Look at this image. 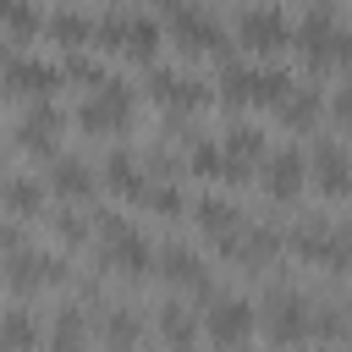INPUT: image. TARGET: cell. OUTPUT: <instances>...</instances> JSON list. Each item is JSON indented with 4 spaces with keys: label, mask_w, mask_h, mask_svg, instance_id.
<instances>
[{
    "label": "cell",
    "mask_w": 352,
    "mask_h": 352,
    "mask_svg": "<svg viewBox=\"0 0 352 352\" xmlns=\"http://www.w3.org/2000/svg\"><path fill=\"white\" fill-rule=\"evenodd\" d=\"M94 44L104 55H121V60H138V66H154L160 60V44H165V22L154 11H132V6H110L99 11V33Z\"/></svg>",
    "instance_id": "1"
},
{
    "label": "cell",
    "mask_w": 352,
    "mask_h": 352,
    "mask_svg": "<svg viewBox=\"0 0 352 352\" xmlns=\"http://www.w3.org/2000/svg\"><path fill=\"white\" fill-rule=\"evenodd\" d=\"M94 248H99V270L116 275V280H148L154 258H160V248L116 209H99V242Z\"/></svg>",
    "instance_id": "2"
},
{
    "label": "cell",
    "mask_w": 352,
    "mask_h": 352,
    "mask_svg": "<svg viewBox=\"0 0 352 352\" xmlns=\"http://www.w3.org/2000/svg\"><path fill=\"white\" fill-rule=\"evenodd\" d=\"M0 264H6V292L11 297H44V292H55V286H72V253L66 248H44V242H28V248H16V253H0Z\"/></svg>",
    "instance_id": "3"
},
{
    "label": "cell",
    "mask_w": 352,
    "mask_h": 352,
    "mask_svg": "<svg viewBox=\"0 0 352 352\" xmlns=\"http://www.w3.org/2000/svg\"><path fill=\"white\" fill-rule=\"evenodd\" d=\"M286 88H292V72H280V66H264V60H220V82H214V94H220V104H231V110H258V104H280L286 99Z\"/></svg>",
    "instance_id": "4"
},
{
    "label": "cell",
    "mask_w": 352,
    "mask_h": 352,
    "mask_svg": "<svg viewBox=\"0 0 352 352\" xmlns=\"http://www.w3.org/2000/svg\"><path fill=\"white\" fill-rule=\"evenodd\" d=\"M198 314H204V336H209L220 352H242V346L264 330L258 302H253V297H242V292H209Z\"/></svg>",
    "instance_id": "5"
},
{
    "label": "cell",
    "mask_w": 352,
    "mask_h": 352,
    "mask_svg": "<svg viewBox=\"0 0 352 352\" xmlns=\"http://www.w3.org/2000/svg\"><path fill=\"white\" fill-rule=\"evenodd\" d=\"M132 110H138L132 82H126V77H110V82H99V88H88V94L77 99L72 121H77L88 138H116V132L132 126Z\"/></svg>",
    "instance_id": "6"
},
{
    "label": "cell",
    "mask_w": 352,
    "mask_h": 352,
    "mask_svg": "<svg viewBox=\"0 0 352 352\" xmlns=\"http://www.w3.org/2000/svg\"><path fill=\"white\" fill-rule=\"evenodd\" d=\"M258 319H264V336L275 346H308L314 341V297L302 286H270L258 302Z\"/></svg>",
    "instance_id": "7"
},
{
    "label": "cell",
    "mask_w": 352,
    "mask_h": 352,
    "mask_svg": "<svg viewBox=\"0 0 352 352\" xmlns=\"http://www.w3.org/2000/svg\"><path fill=\"white\" fill-rule=\"evenodd\" d=\"M160 22H165V38H170L182 55H209V60L226 55V28H220V16L204 11L198 0H176Z\"/></svg>",
    "instance_id": "8"
},
{
    "label": "cell",
    "mask_w": 352,
    "mask_h": 352,
    "mask_svg": "<svg viewBox=\"0 0 352 352\" xmlns=\"http://www.w3.org/2000/svg\"><path fill=\"white\" fill-rule=\"evenodd\" d=\"M60 82H66V66L60 60H44L38 50H11V60H6V94H11V104L55 99Z\"/></svg>",
    "instance_id": "9"
},
{
    "label": "cell",
    "mask_w": 352,
    "mask_h": 352,
    "mask_svg": "<svg viewBox=\"0 0 352 352\" xmlns=\"http://www.w3.org/2000/svg\"><path fill=\"white\" fill-rule=\"evenodd\" d=\"M292 16L280 11V6H242L236 11V44L248 50V55H280L286 44H292Z\"/></svg>",
    "instance_id": "10"
},
{
    "label": "cell",
    "mask_w": 352,
    "mask_h": 352,
    "mask_svg": "<svg viewBox=\"0 0 352 352\" xmlns=\"http://www.w3.org/2000/svg\"><path fill=\"white\" fill-rule=\"evenodd\" d=\"M148 94L170 110V116H198V110H209L220 94L204 82V77H192V72H176V66H148Z\"/></svg>",
    "instance_id": "11"
},
{
    "label": "cell",
    "mask_w": 352,
    "mask_h": 352,
    "mask_svg": "<svg viewBox=\"0 0 352 352\" xmlns=\"http://www.w3.org/2000/svg\"><path fill=\"white\" fill-rule=\"evenodd\" d=\"M258 182H264V198H275V204H297V198H302V187L314 182L308 154H302L297 143L270 148V154H264V165H258Z\"/></svg>",
    "instance_id": "12"
},
{
    "label": "cell",
    "mask_w": 352,
    "mask_h": 352,
    "mask_svg": "<svg viewBox=\"0 0 352 352\" xmlns=\"http://www.w3.org/2000/svg\"><path fill=\"white\" fill-rule=\"evenodd\" d=\"M88 341H99V314L77 297L55 302L44 324V352H88Z\"/></svg>",
    "instance_id": "13"
},
{
    "label": "cell",
    "mask_w": 352,
    "mask_h": 352,
    "mask_svg": "<svg viewBox=\"0 0 352 352\" xmlns=\"http://www.w3.org/2000/svg\"><path fill=\"white\" fill-rule=\"evenodd\" d=\"M154 275H160L170 292H192V297H209V292H214V275H209L204 253H198V248H187V242H160Z\"/></svg>",
    "instance_id": "14"
},
{
    "label": "cell",
    "mask_w": 352,
    "mask_h": 352,
    "mask_svg": "<svg viewBox=\"0 0 352 352\" xmlns=\"http://www.w3.org/2000/svg\"><path fill=\"white\" fill-rule=\"evenodd\" d=\"M99 182H104V192H110V198H132V204H143V192H148L154 170H148V160H143L138 148L116 143V148L99 160Z\"/></svg>",
    "instance_id": "15"
},
{
    "label": "cell",
    "mask_w": 352,
    "mask_h": 352,
    "mask_svg": "<svg viewBox=\"0 0 352 352\" xmlns=\"http://www.w3.org/2000/svg\"><path fill=\"white\" fill-rule=\"evenodd\" d=\"M38 170H44V182H50V198H55V204H88L94 187H104V182H99V165H88L82 154H55V160L38 165Z\"/></svg>",
    "instance_id": "16"
},
{
    "label": "cell",
    "mask_w": 352,
    "mask_h": 352,
    "mask_svg": "<svg viewBox=\"0 0 352 352\" xmlns=\"http://www.w3.org/2000/svg\"><path fill=\"white\" fill-rule=\"evenodd\" d=\"M308 170H314V187L324 198H352V148L341 138H314Z\"/></svg>",
    "instance_id": "17"
},
{
    "label": "cell",
    "mask_w": 352,
    "mask_h": 352,
    "mask_svg": "<svg viewBox=\"0 0 352 352\" xmlns=\"http://www.w3.org/2000/svg\"><path fill=\"white\" fill-rule=\"evenodd\" d=\"M50 182H44V170H22V165H11L6 170V187H0V204H6V214L11 220H44L50 214Z\"/></svg>",
    "instance_id": "18"
},
{
    "label": "cell",
    "mask_w": 352,
    "mask_h": 352,
    "mask_svg": "<svg viewBox=\"0 0 352 352\" xmlns=\"http://www.w3.org/2000/svg\"><path fill=\"white\" fill-rule=\"evenodd\" d=\"M154 336H160V346L165 352H192L198 341H204V314L198 308H187L176 292L154 308Z\"/></svg>",
    "instance_id": "19"
},
{
    "label": "cell",
    "mask_w": 352,
    "mask_h": 352,
    "mask_svg": "<svg viewBox=\"0 0 352 352\" xmlns=\"http://www.w3.org/2000/svg\"><path fill=\"white\" fill-rule=\"evenodd\" d=\"M44 231H50L55 248L82 253L88 242H99V214H88V204H55V209L44 214Z\"/></svg>",
    "instance_id": "20"
},
{
    "label": "cell",
    "mask_w": 352,
    "mask_h": 352,
    "mask_svg": "<svg viewBox=\"0 0 352 352\" xmlns=\"http://www.w3.org/2000/svg\"><path fill=\"white\" fill-rule=\"evenodd\" d=\"M44 314L28 297H11L6 319H0V352H44Z\"/></svg>",
    "instance_id": "21"
},
{
    "label": "cell",
    "mask_w": 352,
    "mask_h": 352,
    "mask_svg": "<svg viewBox=\"0 0 352 352\" xmlns=\"http://www.w3.org/2000/svg\"><path fill=\"white\" fill-rule=\"evenodd\" d=\"M148 324L132 314V302H104L99 308V352H143Z\"/></svg>",
    "instance_id": "22"
},
{
    "label": "cell",
    "mask_w": 352,
    "mask_h": 352,
    "mask_svg": "<svg viewBox=\"0 0 352 352\" xmlns=\"http://www.w3.org/2000/svg\"><path fill=\"white\" fill-rule=\"evenodd\" d=\"M94 33H99V16H88L82 6H50V16H44V38L50 44H60V50H88L94 44Z\"/></svg>",
    "instance_id": "23"
},
{
    "label": "cell",
    "mask_w": 352,
    "mask_h": 352,
    "mask_svg": "<svg viewBox=\"0 0 352 352\" xmlns=\"http://www.w3.org/2000/svg\"><path fill=\"white\" fill-rule=\"evenodd\" d=\"M192 226L220 248V242H231L248 220H242V209L231 204V198H220V192H204V198H192Z\"/></svg>",
    "instance_id": "24"
},
{
    "label": "cell",
    "mask_w": 352,
    "mask_h": 352,
    "mask_svg": "<svg viewBox=\"0 0 352 352\" xmlns=\"http://www.w3.org/2000/svg\"><path fill=\"white\" fill-rule=\"evenodd\" d=\"M275 116H280V126H292V132H314V126L330 116V99H324L319 88H308V82H292L286 99L275 104Z\"/></svg>",
    "instance_id": "25"
},
{
    "label": "cell",
    "mask_w": 352,
    "mask_h": 352,
    "mask_svg": "<svg viewBox=\"0 0 352 352\" xmlns=\"http://www.w3.org/2000/svg\"><path fill=\"white\" fill-rule=\"evenodd\" d=\"M44 6L38 0H6V44L11 50H33L44 38Z\"/></svg>",
    "instance_id": "26"
},
{
    "label": "cell",
    "mask_w": 352,
    "mask_h": 352,
    "mask_svg": "<svg viewBox=\"0 0 352 352\" xmlns=\"http://www.w3.org/2000/svg\"><path fill=\"white\" fill-rule=\"evenodd\" d=\"M182 165H187L198 182H220V176H231V160H226V143H220V138H187Z\"/></svg>",
    "instance_id": "27"
},
{
    "label": "cell",
    "mask_w": 352,
    "mask_h": 352,
    "mask_svg": "<svg viewBox=\"0 0 352 352\" xmlns=\"http://www.w3.org/2000/svg\"><path fill=\"white\" fill-rule=\"evenodd\" d=\"M143 209L160 214V220H182V214H192V204H187V192L176 187V176H154L148 192H143Z\"/></svg>",
    "instance_id": "28"
},
{
    "label": "cell",
    "mask_w": 352,
    "mask_h": 352,
    "mask_svg": "<svg viewBox=\"0 0 352 352\" xmlns=\"http://www.w3.org/2000/svg\"><path fill=\"white\" fill-rule=\"evenodd\" d=\"M60 66H66V82H77L82 94L116 77V72H110V66H104V60H99L94 50H60Z\"/></svg>",
    "instance_id": "29"
},
{
    "label": "cell",
    "mask_w": 352,
    "mask_h": 352,
    "mask_svg": "<svg viewBox=\"0 0 352 352\" xmlns=\"http://www.w3.org/2000/svg\"><path fill=\"white\" fill-rule=\"evenodd\" d=\"M330 116H336V121H341V126L352 132V82H346V88H341V94L330 99Z\"/></svg>",
    "instance_id": "30"
},
{
    "label": "cell",
    "mask_w": 352,
    "mask_h": 352,
    "mask_svg": "<svg viewBox=\"0 0 352 352\" xmlns=\"http://www.w3.org/2000/svg\"><path fill=\"white\" fill-rule=\"evenodd\" d=\"M308 352H346V346H336V341H319V346H308Z\"/></svg>",
    "instance_id": "31"
}]
</instances>
